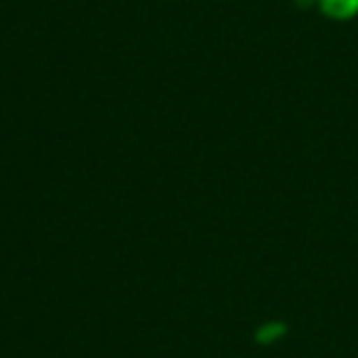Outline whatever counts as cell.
Wrapping results in <instances>:
<instances>
[{"instance_id": "cell-1", "label": "cell", "mask_w": 358, "mask_h": 358, "mask_svg": "<svg viewBox=\"0 0 358 358\" xmlns=\"http://www.w3.org/2000/svg\"><path fill=\"white\" fill-rule=\"evenodd\" d=\"M322 10L336 20H346L358 13V0H322Z\"/></svg>"}, {"instance_id": "cell-2", "label": "cell", "mask_w": 358, "mask_h": 358, "mask_svg": "<svg viewBox=\"0 0 358 358\" xmlns=\"http://www.w3.org/2000/svg\"><path fill=\"white\" fill-rule=\"evenodd\" d=\"M282 334H285V327H282V324H273V327L260 329V331H258V341H263V343L275 341V338L282 336Z\"/></svg>"}]
</instances>
